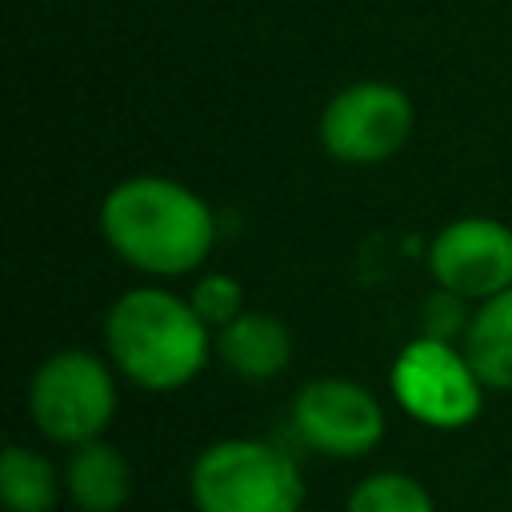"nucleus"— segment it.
<instances>
[{
	"label": "nucleus",
	"mask_w": 512,
	"mask_h": 512,
	"mask_svg": "<svg viewBox=\"0 0 512 512\" xmlns=\"http://www.w3.org/2000/svg\"><path fill=\"white\" fill-rule=\"evenodd\" d=\"M388 388L404 416L440 432L468 428L484 408V384L468 364L464 348L424 332L396 352Z\"/></svg>",
	"instance_id": "39448f33"
},
{
	"label": "nucleus",
	"mask_w": 512,
	"mask_h": 512,
	"mask_svg": "<svg viewBox=\"0 0 512 512\" xmlns=\"http://www.w3.org/2000/svg\"><path fill=\"white\" fill-rule=\"evenodd\" d=\"M468 300L448 292V288H436L428 300H424V312H420V324H424V336H436V340H452V336H464L468 332Z\"/></svg>",
	"instance_id": "2eb2a0df"
},
{
	"label": "nucleus",
	"mask_w": 512,
	"mask_h": 512,
	"mask_svg": "<svg viewBox=\"0 0 512 512\" xmlns=\"http://www.w3.org/2000/svg\"><path fill=\"white\" fill-rule=\"evenodd\" d=\"M0 500L8 512H52L60 500L52 460L24 444H8L0 456Z\"/></svg>",
	"instance_id": "f8f14e48"
},
{
	"label": "nucleus",
	"mask_w": 512,
	"mask_h": 512,
	"mask_svg": "<svg viewBox=\"0 0 512 512\" xmlns=\"http://www.w3.org/2000/svg\"><path fill=\"white\" fill-rule=\"evenodd\" d=\"M416 128L404 88L388 80H356L340 88L320 112V148L340 164L392 160Z\"/></svg>",
	"instance_id": "423d86ee"
},
{
	"label": "nucleus",
	"mask_w": 512,
	"mask_h": 512,
	"mask_svg": "<svg viewBox=\"0 0 512 512\" xmlns=\"http://www.w3.org/2000/svg\"><path fill=\"white\" fill-rule=\"evenodd\" d=\"M212 328L196 316L188 296L156 284L128 288L104 316V348L112 368L144 392H176L192 384L212 348Z\"/></svg>",
	"instance_id": "f03ea898"
},
{
	"label": "nucleus",
	"mask_w": 512,
	"mask_h": 512,
	"mask_svg": "<svg viewBox=\"0 0 512 512\" xmlns=\"http://www.w3.org/2000/svg\"><path fill=\"white\" fill-rule=\"evenodd\" d=\"M460 348L484 388L512 392V288H504L472 308Z\"/></svg>",
	"instance_id": "9b49d317"
},
{
	"label": "nucleus",
	"mask_w": 512,
	"mask_h": 512,
	"mask_svg": "<svg viewBox=\"0 0 512 512\" xmlns=\"http://www.w3.org/2000/svg\"><path fill=\"white\" fill-rule=\"evenodd\" d=\"M64 488L80 512H120L132 492V472L124 452L104 436L76 444L64 468Z\"/></svg>",
	"instance_id": "9d476101"
},
{
	"label": "nucleus",
	"mask_w": 512,
	"mask_h": 512,
	"mask_svg": "<svg viewBox=\"0 0 512 512\" xmlns=\"http://www.w3.org/2000/svg\"><path fill=\"white\" fill-rule=\"evenodd\" d=\"M428 272L436 288L464 300H488L512 288V228L492 216H460L428 244Z\"/></svg>",
	"instance_id": "6e6552de"
},
{
	"label": "nucleus",
	"mask_w": 512,
	"mask_h": 512,
	"mask_svg": "<svg viewBox=\"0 0 512 512\" xmlns=\"http://www.w3.org/2000/svg\"><path fill=\"white\" fill-rule=\"evenodd\" d=\"M292 428L312 452L356 460L384 440V408L348 376H316L292 396Z\"/></svg>",
	"instance_id": "0eeeda50"
},
{
	"label": "nucleus",
	"mask_w": 512,
	"mask_h": 512,
	"mask_svg": "<svg viewBox=\"0 0 512 512\" xmlns=\"http://www.w3.org/2000/svg\"><path fill=\"white\" fill-rule=\"evenodd\" d=\"M212 348L232 376L252 380V384L276 380L292 360L288 324L268 316V312H240L232 324L216 328Z\"/></svg>",
	"instance_id": "1a4fd4ad"
},
{
	"label": "nucleus",
	"mask_w": 512,
	"mask_h": 512,
	"mask_svg": "<svg viewBox=\"0 0 512 512\" xmlns=\"http://www.w3.org/2000/svg\"><path fill=\"white\" fill-rule=\"evenodd\" d=\"M304 472L296 460L252 436H228L208 444L188 472V496L196 512H300Z\"/></svg>",
	"instance_id": "7ed1b4c3"
},
{
	"label": "nucleus",
	"mask_w": 512,
	"mask_h": 512,
	"mask_svg": "<svg viewBox=\"0 0 512 512\" xmlns=\"http://www.w3.org/2000/svg\"><path fill=\"white\" fill-rule=\"evenodd\" d=\"M188 300H192L196 316H200L212 332L224 328V324H232V320L244 312V288H240V280L228 276V272H204V276L192 284Z\"/></svg>",
	"instance_id": "4468645a"
},
{
	"label": "nucleus",
	"mask_w": 512,
	"mask_h": 512,
	"mask_svg": "<svg viewBox=\"0 0 512 512\" xmlns=\"http://www.w3.org/2000/svg\"><path fill=\"white\" fill-rule=\"evenodd\" d=\"M344 512H436V504L416 476L384 468V472H368L348 492Z\"/></svg>",
	"instance_id": "ddd939ff"
},
{
	"label": "nucleus",
	"mask_w": 512,
	"mask_h": 512,
	"mask_svg": "<svg viewBox=\"0 0 512 512\" xmlns=\"http://www.w3.org/2000/svg\"><path fill=\"white\" fill-rule=\"evenodd\" d=\"M28 416L36 432L52 444L100 440L116 416L112 368L84 348H60L36 364L28 380Z\"/></svg>",
	"instance_id": "20e7f679"
},
{
	"label": "nucleus",
	"mask_w": 512,
	"mask_h": 512,
	"mask_svg": "<svg viewBox=\"0 0 512 512\" xmlns=\"http://www.w3.org/2000/svg\"><path fill=\"white\" fill-rule=\"evenodd\" d=\"M100 236L128 268L176 280L212 256L216 216L188 184L140 172L112 184L100 200Z\"/></svg>",
	"instance_id": "f257e3e1"
}]
</instances>
